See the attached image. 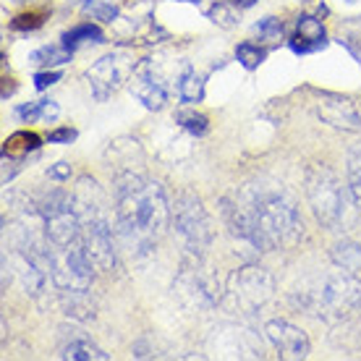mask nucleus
I'll use <instances>...</instances> for the list:
<instances>
[{
  "instance_id": "nucleus-2",
  "label": "nucleus",
  "mask_w": 361,
  "mask_h": 361,
  "mask_svg": "<svg viewBox=\"0 0 361 361\" xmlns=\"http://www.w3.org/2000/svg\"><path fill=\"white\" fill-rule=\"evenodd\" d=\"M116 220L123 244L134 254H149L171 223V204L163 186L136 173L118 176Z\"/></svg>"
},
{
  "instance_id": "nucleus-21",
  "label": "nucleus",
  "mask_w": 361,
  "mask_h": 361,
  "mask_svg": "<svg viewBox=\"0 0 361 361\" xmlns=\"http://www.w3.org/2000/svg\"><path fill=\"white\" fill-rule=\"evenodd\" d=\"M338 42L361 63V18L345 21L343 27H341V32H338Z\"/></svg>"
},
{
  "instance_id": "nucleus-6",
  "label": "nucleus",
  "mask_w": 361,
  "mask_h": 361,
  "mask_svg": "<svg viewBox=\"0 0 361 361\" xmlns=\"http://www.w3.org/2000/svg\"><path fill=\"white\" fill-rule=\"evenodd\" d=\"M171 220L178 235L183 238V244L194 257H202L204 249L212 244V220H209L207 209L202 207V199L191 191L178 194L176 204L171 207Z\"/></svg>"
},
{
  "instance_id": "nucleus-19",
  "label": "nucleus",
  "mask_w": 361,
  "mask_h": 361,
  "mask_svg": "<svg viewBox=\"0 0 361 361\" xmlns=\"http://www.w3.org/2000/svg\"><path fill=\"white\" fill-rule=\"evenodd\" d=\"M178 97L183 102H189V105H197V102L204 99V82H202V76L194 68H189V66L183 68V73H180L178 79Z\"/></svg>"
},
{
  "instance_id": "nucleus-23",
  "label": "nucleus",
  "mask_w": 361,
  "mask_h": 361,
  "mask_svg": "<svg viewBox=\"0 0 361 361\" xmlns=\"http://www.w3.org/2000/svg\"><path fill=\"white\" fill-rule=\"evenodd\" d=\"M176 121H178V126L183 128V131H189L191 136H204L209 131L207 116H202L197 110H178Z\"/></svg>"
},
{
  "instance_id": "nucleus-35",
  "label": "nucleus",
  "mask_w": 361,
  "mask_h": 361,
  "mask_svg": "<svg viewBox=\"0 0 361 361\" xmlns=\"http://www.w3.org/2000/svg\"><path fill=\"white\" fill-rule=\"evenodd\" d=\"M178 3H194V6H199L202 0H178Z\"/></svg>"
},
{
  "instance_id": "nucleus-34",
  "label": "nucleus",
  "mask_w": 361,
  "mask_h": 361,
  "mask_svg": "<svg viewBox=\"0 0 361 361\" xmlns=\"http://www.w3.org/2000/svg\"><path fill=\"white\" fill-rule=\"evenodd\" d=\"M231 3H233V6H238V8H252L257 0H231Z\"/></svg>"
},
{
  "instance_id": "nucleus-28",
  "label": "nucleus",
  "mask_w": 361,
  "mask_h": 361,
  "mask_svg": "<svg viewBox=\"0 0 361 361\" xmlns=\"http://www.w3.org/2000/svg\"><path fill=\"white\" fill-rule=\"evenodd\" d=\"M16 116L21 118V121H27V123H32V121H39V116H42V99L29 102V105H21V108L16 110Z\"/></svg>"
},
{
  "instance_id": "nucleus-15",
  "label": "nucleus",
  "mask_w": 361,
  "mask_h": 361,
  "mask_svg": "<svg viewBox=\"0 0 361 361\" xmlns=\"http://www.w3.org/2000/svg\"><path fill=\"white\" fill-rule=\"evenodd\" d=\"M39 136L35 131H16L11 134L6 142H3V157L6 160H24L29 152H37L39 149Z\"/></svg>"
},
{
  "instance_id": "nucleus-33",
  "label": "nucleus",
  "mask_w": 361,
  "mask_h": 361,
  "mask_svg": "<svg viewBox=\"0 0 361 361\" xmlns=\"http://www.w3.org/2000/svg\"><path fill=\"white\" fill-rule=\"evenodd\" d=\"M13 79H3V92H0V97L8 99V94H13V90H16V84H11Z\"/></svg>"
},
{
  "instance_id": "nucleus-14",
  "label": "nucleus",
  "mask_w": 361,
  "mask_h": 361,
  "mask_svg": "<svg viewBox=\"0 0 361 361\" xmlns=\"http://www.w3.org/2000/svg\"><path fill=\"white\" fill-rule=\"evenodd\" d=\"M58 359H71V361H108L110 356L102 348L92 343L82 330H71L63 335V343L58 348Z\"/></svg>"
},
{
  "instance_id": "nucleus-1",
  "label": "nucleus",
  "mask_w": 361,
  "mask_h": 361,
  "mask_svg": "<svg viewBox=\"0 0 361 361\" xmlns=\"http://www.w3.org/2000/svg\"><path fill=\"white\" fill-rule=\"evenodd\" d=\"M223 215L231 233L259 252L293 246L304 235L296 202L278 183H246L235 199H223Z\"/></svg>"
},
{
  "instance_id": "nucleus-30",
  "label": "nucleus",
  "mask_w": 361,
  "mask_h": 361,
  "mask_svg": "<svg viewBox=\"0 0 361 361\" xmlns=\"http://www.w3.org/2000/svg\"><path fill=\"white\" fill-rule=\"evenodd\" d=\"M47 139H50L53 145H71L73 139H76V131H73V128H55Z\"/></svg>"
},
{
  "instance_id": "nucleus-17",
  "label": "nucleus",
  "mask_w": 361,
  "mask_h": 361,
  "mask_svg": "<svg viewBox=\"0 0 361 361\" xmlns=\"http://www.w3.org/2000/svg\"><path fill=\"white\" fill-rule=\"evenodd\" d=\"M71 53L73 50L66 47L63 42H61V45H47L29 55V63L35 66V68H55V66L68 63V61H71Z\"/></svg>"
},
{
  "instance_id": "nucleus-27",
  "label": "nucleus",
  "mask_w": 361,
  "mask_h": 361,
  "mask_svg": "<svg viewBox=\"0 0 361 361\" xmlns=\"http://www.w3.org/2000/svg\"><path fill=\"white\" fill-rule=\"evenodd\" d=\"M254 32L262 37V39H270V42H275V39H280L283 37V21L275 16H264L259 18L257 24H254Z\"/></svg>"
},
{
  "instance_id": "nucleus-5",
  "label": "nucleus",
  "mask_w": 361,
  "mask_h": 361,
  "mask_svg": "<svg viewBox=\"0 0 361 361\" xmlns=\"http://www.w3.org/2000/svg\"><path fill=\"white\" fill-rule=\"evenodd\" d=\"M45 259L55 288H61L63 293L90 290L94 264H92L90 254L84 252L82 241H73L68 246H55L45 238Z\"/></svg>"
},
{
  "instance_id": "nucleus-13",
  "label": "nucleus",
  "mask_w": 361,
  "mask_h": 361,
  "mask_svg": "<svg viewBox=\"0 0 361 361\" xmlns=\"http://www.w3.org/2000/svg\"><path fill=\"white\" fill-rule=\"evenodd\" d=\"M288 45H290V50L298 55H309V53H317V50L327 47V35H325L322 21L314 16H301L296 21V32H293V37L288 39Z\"/></svg>"
},
{
  "instance_id": "nucleus-10",
  "label": "nucleus",
  "mask_w": 361,
  "mask_h": 361,
  "mask_svg": "<svg viewBox=\"0 0 361 361\" xmlns=\"http://www.w3.org/2000/svg\"><path fill=\"white\" fill-rule=\"evenodd\" d=\"M312 110L314 116L333 128H343V131H361V116L356 105L343 94H333V92H314L312 97Z\"/></svg>"
},
{
  "instance_id": "nucleus-9",
  "label": "nucleus",
  "mask_w": 361,
  "mask_h": 361,
  "mask_svg": "<svg viewBox=\"0 0 361 361\" xmlns=\"http://www.w3.org/2000/svg\"><path fill=\"white\" fill-rule=\"evenodd\" d=\"M134 68H136V61L128 53H113L99 58L97 63L87 71L92 97L97 99V102H105L113 92H118L131 79Z\"/></svg>"
},
{
  "instance_id": "nucleus-29",
  "label": "nucleus",
  "mask_w": 361,
  "mask_h": 361,
  "mask_svg": "<svg viewBox=\"0 0 361 361\" xmlns=\"http://www.w3.org/2000/svg\"><path fill=\"white\" fill-rule=\"evenodd\" d=\"M58 79H61V71H50V68H47V71L35 73V87L39 92H45L47 87H53V84L58 82Z\"/></svg>"
},
{
  "instance_id": "nucleus-7",
  "label": "nucleus",
  "mask_w": 361,
  "mask_h": 361,
  "mask_svg": "<svg viewBox=\"0 0 361 361\" xmlns=\"http://www.w3.org/2000/svg\"><path fill=\"white\" fill-rule=\"evenodd\" d=\"M37 215L45 226V238L55 246H68L73 241H79V233H82V223H79V212H76V204H73V197L66 194V191H53L47 194L39 207H37Z\"/></svg>"
},
{
  "instance_id": "nucleus-31",
  "label": "nucleus",
  "mask_w": 361,
  "mask_h": 361,
  "mask_svg": "<svg viewBox=\"0 0 361 361\" xmlns=\"http://www.w3.org/2000/svg\"><path fill=\"white\" fill-rule=\"evenodd\" d=\"M58 113H61L58 102H53V99H42V116H39V121H45V123H53L55 118H58Z\"/></svg>"
},
{
  "instance_id": "nucleus-16",
  "label": "nucleus",
  "mask_w": 361,
  "mask_h": 361,
  "mask_svg": "<svg viewBox=\"0 0 361 361\" xmlns=\"http://www.w3.org/2000/svg\"><path fill=\"white\" fill-rule=\"evenodd\" d=\"M330 259L335 267L356 275V272H361V246L356 241H341L330 249Z\"/></svg>"
},
{
  "instance_id": "nucleus-22",
  "label": "nucleus",
  "mask_w": 361,
  "mask_h": 361,
  "mask_svg": "<svg viewBox=\"0 0 361 361\" xmlns=\"http://www.w3.org/2000/svg\"><path fill=\"white\" fill-rule=\"evenodd\" d=\"M348 189H351L356 207H361V145H356L348 152Z\"/></svg>"
},
{
  "instance_id": "nucleus-24",
  "label": "nucleus",
  "mask_w": 361,
  "mask_h": 361,
  "mask_svg": "<svg viewBox=\"0 0 361 361\" xmlns=\"http://www.w3.org/2000/svg\"><path fill=\"white\" fill-rule=\"evenodd\" d=\"M235 58H238V63L244 66L246 71H254V68H259L262 61L267 58L259 45H252V42H241V45L235 47Z\"/></svg>"
},
{
  "instance_id": "nucleus-11",
  "label": "nucleus",
  "mask_w": 361,
  "mask_h": 361,
  "mask_svg": "<svg viewBox=\"0 0 361 361\" xmlns=\"http://www.w3.org/2000/svg\"><path fill=\"white\" fill-rule=\"evenodd\" d=\"M128 87H131V94L147 110H163L168 102V90H165V82L154 61H139L128 79Z\"/></svg>"
},
{
  "instance_id": "nucleus-4",
  "label": "nucleus",
  "mask_w": 361,
  "mask_h": 361,
  "mask_svg": "<svg viewBox=\"0 0 361 361\" xmlns=\"http://www.w3.org/2000/svg\"><path fill=\"white\" fill-rule=\"evenodd\" d=\"M307 199L317 223L333 233H343L353 223L351 189H345L341 178L327 165H312L307 171ZM356 204V202H353Z\"/></svg>"
},
{
  "instance_id": "nucleus-12",
  "label": "nucleus",
  "mask_w": 361,
  "mask_h": 361,
  "mask_svg": "<svg viewBox=\"0 0 361 361\" xmlns=\"http://www.w3.org/2000/svg\"><path fill=\"white\" fill-rule=\"evenodd\" d=\"M264 333H267V341L275 345L280 359L301 361L309 356V338L301 327L290 325L286 319H270L264 325Z\"/></svg>"
},
{
  "instance_id": "nucleus-26",
  "label": "nucleus",
  "mask_w": 361,
  "mask_h": 361,
  "mask_svg": "<svg viewBox=\"0 0 361 361\" xmlns=\"http://www.w3.org/2000/svg\"><path fill=\"white\" fill-rule=\"evenodd\" d=\"M45 24V13L42 11H29V13H18L13 21H11V29L13 32H35Z\"/></svg>"
},
{
  "instance_id": "nucleus-32",
  "label": "nucleus",
  "mask_w": 361,
  "mask_h": 361,
  "mask_svg": "<svg viewBox=\"0 0 361 361\" xmlns=\"http://www.w3.org/2000/svg\"><path fill=\"white\" fill-rule=\"evenodd\" d=\"M47 176L55 180H66V178H71V165L68 163H55L50 171H47Z\"/></svg>"
},
{
  "instance_id": "nucleus-3",
  "label": "nucleus",
  "mask_w": 361,
  "mask_h": 361,
  "mask_svg": "<svg viewBox=\"0 0 361 361\" xmlns=\"http://www.w3.org/2000/svg\"><path fill=\"white\" fill-rule=\"evenodd\" d=\"M293 304L327 322H338L361 307V280H356L353 272L338 267L301 283L293 290Z\"/></svg>"
},
{
  "instance_id": "nucleus-25",
  "label": "nucleus",
  "mask_w": 361,
  "mask_h": 361,
  "mask_svg": "<svg viewBox=\"0 0 361 361\" xmlns=\"http://www.w3.org/2000/svg\"><path fill=\"white\" fill-rule=\"evenodd\" d=\"M82 11L87 13V16L102 21V24H113V21L118 18V8L113 6V3H105V0H84Z\"/></svg>"
},
{
  "instance_id": "nucleus-8",
  "label": "nucleus",
  "mask_w": 361,
  "mask_h": 361,
  "mask_svg": "<svg viewBox=\"0 0 361 361\" xmlns=\"http://www.w3.org/2000/svg\"><path fill=\"white\" fill-rule=\"evenodd\" d=\"M226 290L235 309H241L244 314H254L272 298L275 283L270 272L262 267H241L231 275Z\"/></svg>"
},
{
  "instance_id": "nucleus-36",
  "label": "nucleus",
  "mask_w": 361,
  "mask_h": 361,
  "mask_svg": "<svg viewBox=\"0 0 361 361\" xmlns=\"http://www.w3.org/2000/svg\"><path fill=\"white\" fill-rule=\"evenodd\" d=\"M16 3H24V0H16Z\"/></svg>"
},
{
  "instance_id": "nucleus-20",
  "label": "nucleus",
  "mask_w": 361,
  "mask_h": 361,
  "mask_svg": "<svg viewBox=\"0 0 361 361\" xmlns=\"http://www.w3.org/2000/svg\"><path fill=\"white\" fill-rule=\"evenodd\" d=\"M207 18L212 24H217V27L233 29V27H238V21H241V8L233 6L231 0H223V3H215V6L207 11Z\"/></svg>"
},
{
  "instance_id": "nucleus-18",
  "label": "nucleus",
  "mask_w": 361,
  "mask_h": 361,
  "mask_svg": "<svg viewBox=\"0 0 361 361\" xmlns=\"http://www.w3.org/2000/svg\"><path fill=\"white\" fill-rule=\"evenodd\" d=\"M99 42H105V35L94 24H79V27L68 29L63 35V45L71 47V50H79L84 45H99Z\"/></svg>"
}]
</instances>
